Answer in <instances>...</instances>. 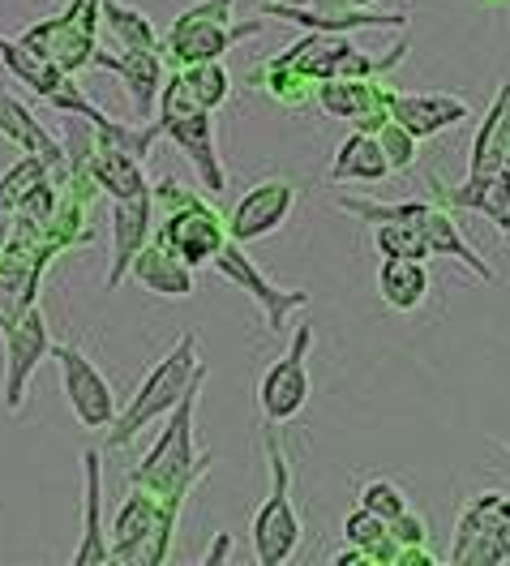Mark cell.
<instances>
[{
	"instance_id": "6da1fadb",
	"label": "cell",
	"mask_w": 510,
	"mask_h": 566,
	"mask_svg": "<svg viewBox=\"0 0 510 566\" xmlns=\"http://www.w3.org/2000/svg\"><path fill=\"white\" fill-rule=\"evenodd\" d=\"M202 382L198 378L193 387L177 399V408L163 417V433L155 438V447L142 455V463L129 472V485H138L155 497H189L193 485L211 472L215 463V451H202L198 455V442H193V412H198V395H202Z\"/></svg>"
},
{
	"instance_id": "7a4b0ae2",
	"label": "cell",
	"mask_w": 510,
	"mask_h": 566,
	"mask_svg": "<svg viewBox=\"0 0 510 566\" xmlns=\"http://www.w3.org/2000/svg\"><path fill=\"white\" fill-rule=\"evenodd\" d=\"M206 374H211V369H206V360L198 356V335L184 331L181 339L155 360V369L138 382V390L129 395V403L116 408L111 424L104 429V433H108V451L129 447L146 424L163 421V417L177 408V399H181L184 390L193 387L198 378H206Z\"/></svg>"
},
{
	"instance_id": "3957f363",
	"label": "cell",
	"mask_w": 510,
	"mask_h": 566,
	"mask_svg": "<svg viewBox=\"0 0 510 566\" xmlns=\"http://www.w3.org/2000/svg\"><path fill=\"white\" fill-rule=\"evenodd\" d=\"M262 447H266V468H270V494L257 506L249 541H254V558L262 566H284L300 545V515H296V497H291V460L284 438H279V424L266 421Z\"/></svg>"
},
{
	"instance_id": "277c9868",
	"label": "cell",
	"mask_w": 510,
	"mask_h": 566,
	"mask_svg": "<svg viewBox=\"0 0 510 566\" xmlns=\"http://www.w3.org/2000/svg\"><path fill=\"white\" fill-rule=\"evenodd\" d=\"M159 129L163 138L181 150L184 159L193 164V172L202 180L206 193H223L227 189V172H223V159H219V134H215V112L206 107H193L181 91V73H168L163 77V91H159Z\"/></svg>"
},
{
	"instance_id": "5b68a950",
	"label": "cell",
	"mask_w": 510,
	"mask_h": 566,
	"mask_svg": "<svg viewBox=\"0 0 510 566\" xmlns=\"http://www.w3.org/2000/svg\"><path fill=\"white\" fill-rule=\"evenodd\" d=\"M309 353H314V326L300 322L284 344V353L275 356L257 382V412L262 421L288 424L305 412L309 395H314V378H309Z\"/></svg>"
},
{
	"instance_id": "8992f818",
	"label": "cell",
	"mask_w": 510,
	"mask_h": 566,
	"mask_svg": "<svg viewBox=\"0 0 510 566\" xmlns=\"http://www.w3.org/2000/svg\"><path fill=\"white\" fill-rule=\"evenodd\" d=\"M18 39H22L35 56H43L47 65H56L61 73L73 77V73L91 70V61H95V48H99V9L70 0L65 13L26 27Z\"/></svg>"
},
{
	"instance_id": "52a82bcc",
	"label": "cell",
	"mask_w": 510,
	"mask_h": 566,
	"mask_svg": "<svg viewBox=\"0 0 510 566\" xmlns=\"http://www.w3.org/2000/svg\"><path fill=\"white\" fill-rule=\"evenodd\" d=\"M150 237L163 249H172L184 266H193V271L206 266V262H215V253L227 245L223 214L215 207H206L202 193H193V189H189V198H181L177 207L159 211Z\"/></svg>"
},
{
	"instance_id": "ba28073f",
	"label": "cell",
	"mask_w": 510,
	"mask_h": 566,
	"mask_svg": "<svg viewBox=\"0 0 510 566\" xmlns=\"http://www.w3.org/2000/svg\"><path fill=\"white\" fill-rule=\"evenodd\" d=\"M211 266H215L219 275L232 283L236 292H245L257 310H262V318H266V331H270V335H284L291 314H296V310H309V301H314L305 287H279V283L270 280L254 258L245 253V245H236V241H227V245L219 249Z\"/></svg>"
},
{
	"instance_id": "9c48e42d",
	"label": "cell",
	"mask_w": 510,
	"mask_h": 566,
	"mask_svg": "<svg viewBox=\"0 0 510 566\" xmlns=\"http://www.w3.org/2000/svg\"><path fill=\"white\" fill-rule=\"evenodd\" d=\"M0 339H4V387H0V399H4V412H22L31 378L52 353V331H47L43 310L26 305L18 318H9L0 326Z\"/></svg>"
},
{
	"instance_id": "30bf717a",
	"label": "cell",
	"mask_w": 510,
	"mask_h": 566,
	"mask_svg": "<svg viewBox=\"0 0 510 566\" xmlns=\"http://www.w3.org/2000/svg\"><path fill=\"white\" fill-rule=\"evenodd\" d=\"M52 360L61 369V390H65V403H70L73 421L82 429H108L116 417V390L104 378V369L82 353L77 344H52Z\"/></svg>"
},
{
	"instance_id": "8fae6325",
	"label": "cell",
	"mask_w": 510,
	"mask_h": 566,
	"mask_svg": "<svg viewBox=\"0 0 510 566\" xmlns=\"http://www.w3.org/2000/svg\"><path fill=\"white\" fill-rule=\"evenodd\" d=\"M510 528V494L485 490L476 494L455 524V545L446 554L450 566H493L502 563V532Z\"/></svg>"
},
{
	"instance_id": "7c38bea8",
	"label": "cell",
	"mask_w": 510,
	"mask_h": 566,
	"mask_svg": "<svg viewBox=\"0 0 510 566\" xmlns=\"http://www.w3.org/2000/svg\"><path fill=\"white\" fill-rule=\"evenodd\" d=\"M262 35V22H215V18H198V13H177V22L168 27V35H159V56L168 65H198V61H223V52H232L241 39Z\"/></svg>"
},
{
	"instance_id": "4fadbf2b",
	"label": "cell",
	"mask_w": 510,
	"mask_h": 566,
	"mask_svg": "<svg viewBox=\"0 0 510 566\" xmlns=\"http://www.w3.org/2000/svg\"><path fill=\"white\" fill-rule=\"evenodd\" d=\"M291 207H296V185H291V180H284V177L257 180V185H249V189L236 198V207L223 214L227 241L254 245L262 237L279 232V228L288 223Z\"/></svg>"
},
{
	"instance_id": "5bb4252c",
	"label": "cell",
	"mask_w": 510,
	"mask_h": 566,
	"mask_svg": "<svg viewBox=\"0 0 510 566\" xmlns=\"http://www.w3.org/2000/svg\"><path fill=\"white\" fill-rule=\"evenodd\" d=\"M386 91L391 86L382 77H322V82H314L318 107L334 120H348L361 134H378L386 125Z\"/></svg>"
},
{
	"instance_id": "9a60e30c",
	"label": "cell",
	"mask_w": 510,
	"mask_h": 566,
	"mask_svg": "<svg viewBox=\"0 0 510 566\" xmlns=\"http://www.w3.org/2000/svg\"><path fill=\"white\" fill-rule=\"evenodd\" d=\"M386 116L412 138H437L472 116V104L450 91H386Z\"/></svg>"
},
{
	"instance_id": "2e32d148",
	"label": "cell",
	"mask_w": 510,
	"mask_h": 566,
	"mask_svg": "<svg viewBox=\"0 0 510 566\" xmlns=\"http://www.w3.org/2000/svg\"><path fill=\"white\" fill-rule=\"evenodd\" d=\"M434 185V202H442L446 211H476L485 214L498 237L510 245V177L493 172V177H468L464 185H437V177H429Z\"/></svg>"
},
{
	"instance_id": "e0dca14e",
	"label": "cell",
	"mask_w": 510,
	"mask_h": 566,
	"mask_svg": "<svg viewBox=\"0 0 510 566\" xmlns=\"http://www.w3.org/2000/svg\"><path fill=\"white\" fill-rule=\"evenodd\" d=\"M95 70H108L120 77V86L129 91V104L138 112V120H150V112L159 104L163 91V56L159 52H142V48H120L116 56L95 48Z\"/></svg>"
},
{
	"instance_id": "ac0fdd59",
	"label": "cell",
	"mask_w": 510,
	"mask_h": 566,
	"mask_svg": "<svg viewBox=\"0 0 510 566\" xmlns=\"http://www.w3.org/2000/svg\"><path fill=\"white\" fill-rule=\"evenodd\" d=\"M150 232H155V202H150V193H138V198H116V202H111L108 292H116L120 283L129 280V262H134V253L150 241Z\"/></svg>"
},
{
	"instance_id": "d6986e66",
	"label": "cell",
	"mask_w": 510,
	"mask_h": 566,
	"mask_svg": "<svg viewBox=\"0 0 510 566\" xmlns=\"http://www.w3.org/2000/svg\"><path fill=\"white\" fill-rule=\"evenodd\" d=\"M0 138L9 146H18L22 155H39L52 168V177L65 180V146H61V138L47 134L35 112L18 95H9V91H0Z\"/></svg>"
},
{
	"instance_id": "ffe728a7",
	"label": "cell",
	"mask_w": 510,
	"mask_h": 566,
	"mask_svg": "<svg viewBox=\"0 0 510 566\" xmlns=\"http://www.w3.org/2000/svg\"><path fill=\"white\" fill-rule=\"evenodd\" d=\"M108 563V532H104V463L99 451H82V541L73 549V566Z\"/></svg>"
},
{
	"instance_id": "44dd1931",
	"label": "cell",
	"mask_w": 510,
	"mask_h": 566,
	"mask_svg": "<svg viewBox=\"0 0 510 566\" xmlns=\"http://www.w3.org/2000/svg\"><path fill=\"white\" fill-rule=\"evenodd\" d=\"M129 280L142 283L150 296H168V301H184V296H193V287H198V283H193V266H184L181 258H177L172 249L159 245L155 237L134 253Z\"/></svg>"
},
{
	"instance_id": "7402d4cb",
	"label": "cell",
	"mask_w": 510,
	"mask_h": 566,
	"mask_svg": "<svg viewBox=\"0 0 510 566\" xmlns=\"http://www.w3.org/2000/svg\"><path fill=\"white\" fill-rule=\"evenodd\" d=\"M421 237H425V245H429V258H455L464 271H472L480 283H493L498 275H493V266L476 253L472 245H468V237L459 232V219H455V211H446L442 202H434L429 198V211L421 214Z\"/></svg>"
},
{
	"instance_id": "603a6c76",
	"label": "cell",
	"mask_w": 510,
	"mask_h": 566,
	"mask_svg": "<svg viewBox=\"0 0 510 566\" xmlns=\"http://www.w3.org/2000/svg\"><path fill=\"white\" fill-rule=\"evenodd\" d=\"M510 142V82L498 86V95L489 99L480 125L472 138V159H468V177H493L502 172V155Z\"/></svg>"
},
{
	"instance_id": "cb8c5ba5",
	"label": "cell",
	"mask_w": 510,
	"mask_h": 566,
	"mask_svg": "<svg viewBox=\"0 0 510 566\" xmlns=\"http://www.w3.org/2000/svg\"><path fill=\"white\" fill-rule=\"evenodd\" d=\"M86 172L95 180L99 193H108L111 202L116 198H138V193H150V177H146V159L138 155H125L116 146H104L95 142L91 159H86Z\"/></svg>"
},
{
	"instance_id": "d4e9b609",
	"label": "cell",
	"mask_w": 510,
	"mask_h": 566,
	"mask_svg": "<svg viewBox=\"0 0 510 566\" xmlns=\"http://www.w3.org/2000/svg\"><path fill=\"white\" fill-rule=\"evenodd\" d=\"M386 177H391V164H386L382 146L373 134H361V129H352L343 138L327 172L330 185H382Z\"/></svg>"
},
{
	"instance_id": "484cf974",
	"label": "cell",
	"mask_w": 510,
	"mask_h": 566,
	"mask_svg": "<svg viewBox=\"0 0 510 566\" xmlns=\"http://www.w3.org/2000/svg\"><path fill=\"white\" fill-rule=\"evenodd\" d=\"M378 296L395 314H416L425 305V296H429V271H425V262L382 258V266H378Z\"/></svg>"
},
{
	"instance_id": "4316f807",
	"label": "cell",
	"mask_w": 510,
	"mask_h": 566,
	"mask_svg": "<svg viewBox=\"0 0 510 566\" xmlns=\"http://www.w3.org/2000/svg\"><path fill=\"white\" fill-rule=\"evenodd\" d=\"M0 65L13 73L22 86H31L39 99H47V95L70 77V73H61L56 65H47L43 56H35L22 39H9V35H0Z\"/></svg>"
},
{
	"instance_id": "83f0119b",
	"label": "cell",
	"mask_w": 510,
	"mask_h": 566,
	"mask_svg": "<svg viewBox=\"0 0 510 566\" xmlns=\"http://www.w3.org/2000/svg\"><path fill=\"white\" fill-rule=\"evenodd\" d=\"M99 22L111 35L116 48H142V52H159V31L146 18L142 9H129L120 0H99Z\"/></svg>"
},
{
	"instance_id": "f1b7e54d",
	"label": "cell",
	"mask_w": 510,
	"mask_h": 566,
	"mask_svg": "<svg viewBox=\"0 0 510 566\" xmlns=\"http://www.w3.org/2000/svg\"><path fill=\"white\" fill-rule=\"evenodd\" d=\"M181 73V91L193 107H206V112H219V107L232 99V73L223 70V61H198V65H184Z\"/></svg>"
},
{
	"instance_id": "f546056e",
	"label": "cell",
	"mask_w": 510,
	"mask_h": 566,
	"mask_svg": "<svg viewBox=\"0 0 510 566\" xmlns=\"http://www.w3.org/2000/svg\"><path fill=\"white\" fill-rule=\"evenodd\" d=\"M339 211L357 214L369 228L373 223H421V214L429 211V198H400V202H378V198H339Z\"/></svg>"
},
{
	"instance_id": "4dcf8cb0",
	"label": "cell",
	"mask_w": 510,
	"mask_h": 566,
	"mask_svg": "<svg viewBox=\"0 0 510 566\" xmlns=\"http://www.w3.org/2000/svg\"><path fill=\"white\" fill-rule=\"evenodd\" d=\"M373 245L382 258H412V262L429 258V245L416 223H373Z\"/></svg>"
},
{
	"instance_id": "1f68e13d",
	"label": "cell",
	"mask_w": 510,
	"mask_h": 566,
	"mask_svg": "<svg viewBox=\"0 0 510 566\" xmlns=\"http://www.w3.org/2000/svg\"><path fill=\"white\" fill-rule=\"evenodd\" d=\"M43 177H52V168H47L39 155H22L13 168H4V172H0V207H9V211H13V207H18V202H22V198H26Z\"/></svg>"
},
{
	"instance_id": "d6a6232c",
	"label": "cell",
	"mask_w": 510,
	"mask_h": 566,
	"mask_svg": "<svg viewBox=\"0 0 510 566\" xmlns=\"http://www.w3.org/2000/svg\"><path fill=\"white\" fill-rule=\"evenodd\" d=\"M357 506H364V511H373L378 520H395V515H403L412 502H407V494H403L395 481H386V476H373V481H361V490H357Z\"/></svg>"
},
{
	"instance_id": "836d02e7",
	"label": "cell",
	"mask_w": 510,
	"mask_h": 566,
	"mask_svg": "<svg viewBox=\"0 0 510 566\" xmlns=\"http://www.w3.org/2000/svg\"><path fill=\"white\" fill-rule=\"evenodd\" d=\"M378 138V146H382V155H386V164H391V177L395 172H407V168H416V146H421V138H412L403 125H395L391 116H386V125L373 134Z\"/></svg>"
},
{
	"instance_id": "e575fe53",
	"label": "cell",
	"mask_w": 510,
	"mask_h": 566,
	"mask_svg": "<svg viewBox=\"0 0 510 566\" xmlns=\"http://www.w3.org/2000/svg\"><path fill=\"white\" fill-rule=\"evenodd\" d=\"M386 536V520H378L373 511H364V506H357V511H348V520H343V541L352 545V549H361V558Z\"/></svg>"
},
{
	"instance_id": "d590c367",
	"label": "cell",
	"mask_w": 510,
	"mask_h": 566,
	"mask_svg": "<svg viewBox=\"0 0 510 566\" xmlns=\"http://www.w3.org/2000/svg\"><path fill=\"white\" fill-rule=\"evenodd\" d=\"M386 532L400 541V549H403V545H429V524H425V520H421L412 506H407L403 515H395V520L386 524Z\"/></svg>"
},
{
	"instance_id": "8d00e7d4",
	"label": "cell",
	"mask_w": 510,
	"mask_h": 566,
	"mask_svg": "<svg viewBox=\"0 0 510 566\" xmlns=\"http://www.w3.org/2000/svg\"><path fill=\"white\" fill-rule=\"evenodd\" d=\"M275 4H288V9H309V13H343V9H352L348 0H275Z\"/></svg>"
},
{
	"instance_id": "74e56055",
	"label": "cell",
	"mask_w": 510,
	"mask_h": 566,
	"mask_svg": "<svg viewBox=\"0 0 510 566\" xmlns=\"http://www.w3.org/2000/svg\"><path fill=\"white\" fill-rule=\"evenodd\" d=\"M232 558V536L227 532H215V541H211V549L202 554V566H219Z\"/></svg>"
},
{
	"instance_id": "f35d334b",
	"label": "cell",
	"mask_w": 510,
	"mask_h": 566,
	"mask_svg": "<svg viewBox=\"0 0 510 566\" xmlns=\"http://www.w3.org/2000/svg\"><path fill=\"white\" fill-rule=\"evenodd\" d=\"M9 237H13V211L0 207V253H4V245H9Z\"/></svg>"
},
{
	"instance_id": "ab89813d",
	"label": "cell",
	"mask_w": 510,
	"mask_h": 566,
	"mask_svg": "<svg viewBox=\"0 0 510 566\" xmlns=\"http://www.w3.org/2000/svg\"><path fill=\"white\" fill-rule=\"evenodd\" d=\"M507 558H510V528L502 532V563H507Z\"/></svg>"
},
{
	"instance_id": "60d3db41",
	"label": "cell",
	"mask_w": 510,
	"mask_h": 566,
	"mask_svg": "<svg viewBox=\"0 0 510 566\" xmlns=\"http://www.w3.org/2000/svg\"><path fill=\"white\" fill-rule=\"evenodd\" d=\"M348 4H352V9H373L378 0H348Z\"/></svg>"
},
{
	"instance_id": "b9f144b4",
	"label": "cell",
	"mask_w": 510,
	"mask_h": 566,
	"mask_svg": "<svg viewBox=\"0 0 510 566\" xmlns=\"http://www.w3.org/2000/svg\"><path fill=\"white\" fill-rule=\"evenodd\" d=\"M502 172L510 177V142H507V155H502Z\"/></svg>"
}]
</instances>
